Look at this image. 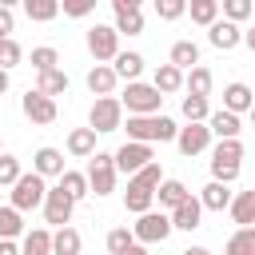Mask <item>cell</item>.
<instances>
[{"instance_id":"6da1fadb","label":"cell","mask_w":255,"mask_h":255,"mask_svg":"<svg viewBox=\"0 0 255 255\" xmlns=\"http://www.w3.org/2000/svg\"><path fill=\"white\" fill-rule=\"evenodd\" d=\"M163 183V167L151 159L147 167H139L135 175H128V191H124V207L131 211V215H143V211H151V203H155V187Z\"/></svg>"},{"instance_id":"7a4b0ae2","label":"cell","mask_w":255,"mask_h":255,"mask_svg":"<svg viewBox=\"0 0 255 255\" xmlns=\"http://www.w3.org/2000/svg\"><path fill=\"white\" fill-rule=\"evenodd\" d=\"M175 139V120L159 116H128V143H167Z\"/></svg>"},{"instance_id":"3957f363","label":"cell","mask_w":255,"mask_h":255,"mask_svg":"<svg viewBox=\"0 0 255 255\" xmlns=\"http://www.w3.org/2000/svg\"><path fill=\"white\" fill-rule=\"evenodd\" d=\"M120 108H128V116H159V108H163V96H159L151 84L135 80V84H128V88H124V96H120Z\"/></svg>"},{"instance_id":"277c9868","label":"cell","mask_w":255,"mask_h":255,"mask_svg":"<svg viewBox=\"0 0 255 255\" xmlns=\"http://www.w3.org/2000/svg\"><path fill=\"white\" fill-rule=\"evenodd\" d=\"M88 195H112L116 191V163H112V151H96L88 155Z\"/></svg>"},{"instance_id":"5b68a950","label":"cell","mask_w":255,"mask_h":255,"mask_svg":"<svg viewBox=\"0 0 255 255\" xmlns=\"http://www.w3.org/2000/svg\"><path fill=\"white\" fill-rule=\"evenodd\" d=\"M44 191H48V183H44L36 171H20V179L12 183V203H8V207L20 211V215H24V211H36V207L44 203Z\"/></svg>"},{"instance_id":"8992f818","label":"cell","mask_w":255,"mask_h":255,"mask_svg":"<svg viewBox=\"0 0 255 255\" xmlns=\"http://www.w3.org/2000/svg\"><path fill=\"white\" fill-rule=\"evenodd\" d=\"M88 128H92L96 135H108V131L124 128V108H120V100H116V96H100V100L92 104V112H88Z\"/></svg>"},{"instance_id":"52a82bcc","label":"cell","mask_w":255,"mask_h":255,"mask_svg":"<svg viewBox=\"0 0 255 255\" xmlns=\"http://www.w3.org/2000/svg\"><path fill=\"white\" fill-rule=\"evenodd\" d=\"M171 235V219H167V211H143L135 223H131V239L139 243V247H147V243H163Z\"/></svg>"},{"instance_id":"ba28073f","label":"cell","mask_w":255,"mask_h":255,"mask_svg":"<svg viewBox=\"0 0 255 255\" xmlns=\"http://www.w3.org/2000/svg\"><path fill=\"white\" fill-rule=\"evenodd\" d=\"M88 52L96 56V64H108L120 56V36L112 24H92L88 28Z\"/></svg>"},{"instance_id":"9c48e42d","label":"cell","mask_w":255,"mask_h":255,"mask_svg":"<svg viewBox=\"0 0 255 255\" xmlns=\"http://www.w3.org/2000/svg\"><path fill=\"white\" fill-rule=\"evenodd\" d=\"M112 12H116V36H139L143 32V8L139 0H112Z\"/></svg>"},{"instance_id":"30bf717a","label":"cell","mask_w":255,"mask_h":255,"mask_svg":"<svg viewBox=\"0 0 255 255\" xmlns=\"http://www.w3.org/2000/svg\"><path fill=\"white\" fill-rule=\"evenodd\" d=\"M155 159V151L147 147V143H124L120 151H112V163H116V175L124 171V175H135L139 167H147Z\"/></svg>"},{"instance_id":"8fae6325","label":"cell","mask_w":255,"mask_h":255,"mask_svg":"<svg viewBox=\"0 0 255 255\" xmlns=\"http://www.w3.org/2000/svg\"><path fill=\"white\" fill-rule=\"evenodd\" d=\"M40 207H44V219H48L52 227H68V223H72V211H76V203H72L60 187H48Z\"/></svg>"},{"instance_id":"7c38bea8","label":"cell","mask_w":255,"mask_h":255,"mask_svg":"<svg viewBox=\"0 0 255 255\" xmlns=\"http://www.w3.org/2000/svg\"><path fill=\"white\" fill-rule=\"evenodd\" d=\"M175 147L191 159V155H199V151H207L211 147V131H207V124H187V128H175Z\"/></svg>"},{"instance_id":"4fadbf2b","label":"cell","mask_w":255,"mask_h":255,"mask_svg":"<svg viewBox=\"0 0 255 255\" xmlns=\"http://www.w3.org/2000/svg\"><path fill=\"white\" fill-rule=\"evenodd\" d=\"M20 108H24V116H28L32 124H56V116H60L56 100H48V96H40V92H32V88L24 92Z\"/></svg>"},{"instance_id":"5bb4252c","label":"cell","mask_w":255,"mask_h":255,"mask_svg":"<svg viewBox=\"0 0 255 255\" xmlns=\"http://www.w3.org/2000/svg\"><path fill=\"white\" fill-rule=\"evenodd\" d=\"M167 219H171V231H195V227L203 223V207H199V199H195V195H187L179 207H171V211H167Z\"/></svg>"},{"instance_id":"9a60e30c","label":"cell","mask_w":255,"mask_h":255,"mask_svg":"<svg viewBox=\"0 0 255 255\" xmlns=\"http://www.w3.org/2000/svg\"><path fill=\"white\" fill-rule=\"evenodd\" d=\"M239 40H243V28H239V24L215 20V24L207 28V44H211V48H219V52H231V48H239Z\"/></svg>"},{"instance_id":"2e32d148","label":"cell","mask_w":255,"mask_h":255,"mask_svg":"<svg viewBox=\"0 0 255 255\" xmlns=\"http://www.w3.org/2000/svg\"><path fill=\"white\" fill-rule=\"evenodd\" d=\"M251 104H255V92L247 88V84H227L223 88V112H231V116H239L243 120V112H251Z\"/></svg>"},{"instance_id":"e0dca14e","label":"cell","mask_w":255,"mask_h":255,"mask_svg":"<svg viewBox=\"0 0 255 255\" xmlns=\"http://www.w3.org/2000/svg\"><path fill=\"white\" fill-rule=\"evenodd\" d=\"M207 131H211V139H239V131H243V120L219 108V112H211V116H207Z\"/></svg>"},{"instance_id":"ac0fdd59","label":"cell","mask_w":255,"mask_h":255,"mask_svg":"<svg viewBox=\"0 0 255 255\" xmlns=\"http://www.w3.org/2000/svg\"><path fill=\"white\" fill-rule=\"evenodd\" d=\"M32 171L40 175V179H48V175H64V151L60 147H36V155H32Z\"/></svg>"},{"instance_id":"d6986e66","label":"cell","mask_w":255,"mask_h":255,"mask_svg":"<svg viewBox=\"0 0 255 255\" xmlns=\"http://www.w3.org/2000/svg\"><path fill=\"white\" fill-rule=\"evenodd\" d=\"M84 80H88V92H92L96 100H100V96H112V92H116V84H120V80H116V72H112V64H96V68H88V76H84Z\"/></svg>"},{"instance_id":"ffe728a7","label":"cell","mask_w":255,"mask_h":255,"mask_svg":"<svg viewBox=\"0 0 255 255\" xmlns=\"http://www.w3.org/2000/svg\"><path fill=\"white\" fill-rule=\"evenodd\" d=\"M167 64H171L175 72H191V68L199 64V44H195V40H175Z\"/></svg>"},{"instance_id":"44dd1931","label":"cell","mask_w":255,"mask_h":255,"mask_svg":"<svg viewBox=\"0 0 255 255\" xmlns=\"http://www.w3.org/2000/svg\"><path fill=\"white\" fill-rule=\"evenodd\" d=\"M231 195H235V191H231L227 183H215V179H211V183H207V187H203L195 199H199V207H203V211H227Z\"/></svg>"},{"instance_id":"7402d4cb","label":"cell","mask_w":255,"mask_h":255,"mask_svg":"<svg viewBox=\"0 0 255 255\" xmlns=\"http://www.w3.org/2000/svg\"><path fill=\"white\" fill-rule=\"evenodd\" d=\"M211 84H215V76H211V68H203V64H195L191 72H183V88H187V96L207 100V96H211Z\"/></svg>"},{"instance_id":"603a6c76","label":"cell","mask_w":255,"mask_h":255,"mask_svg":"<svg viewBox=\"0 0 255 255\" xmlns=\"http://www.w3.org/2000/svg\"><path fill=\"white\" fill-rule=\"evenodd\" d=\"M243 159V139H219L211 147V167H239Z\"/></svg>"},{"instance_id":"cb8c5ba5","label":"cell","mask_w":255,"mask_h":255,"mask_svg":"<svg viewBox=\"0 0 255 255\" xmlns=\"http://www.w3.org/2000/svg\"><path fill=\"white\" fill-rule=\"evenodd\" d=\"M227 211H231V219L239 227H251L255 223V191H235L231 203H227Z\"/></svg>"},{"instance_id":"d4e9b609","label":"cell","mask_w":255,"mask_h":255,"mask_svg":"<svg viewBox=\"0 0 255 255\" xmlns=\"http://www.w3.org/2000/svg\"><path fill=\"white\" fill-rule=\"evenodd\" d=\"M112 72H116V80L135 84V80H139V72H143V56H139V52H120V56L112 60Z\"/></svg>"},{"instance_id":"484cf974","label":"cell","mask_w":255,"mask_h":255,"mask_svg":"<svg viewBox=\"0 0 255 255\" xmlns=\"http://www.w3.org/2000/svg\"><path fill=\"white\" fill-rule=\"evenodd\" d=\"M32 92H40V96H48V100L64 96V92H68V72H60V68H52V72H40Z\"/></svg>"},{"instance_id":"4316f807","label":"cell","mask_w":255,"mask_h":255,"mask_svg":"<svg viewBox=\"0 0 255 255\" xmlns=\"http://www.w3.org/2000/svg\"><path fill=\"white\" fill-rule=\"evenodd\" d=\"M68 155H76V159L96 155V131L92 128H72L68 131Z\"/></svg>"},{"instance_id":"83f0119b","label":"cell","mask_w":255,"mask_h":255,"mask_svg":"<svg viewBox=\"0 0 255 255\" xmlns=\"http://www.w3.org/2000/svg\"><path fill=\"white\" fill-rule=\"evenodd\" d=\"M187 195H191V191H187V183H183V179H163V183L155 187V199H159V207H167V211H171V207H179Z\"/></svg>"},{"instance_id":"f1b7e54d","label":"cell","mask_w":255,"mask_h":255,"mask_svg":"<svg viewBox=\"0 0 255 255\" xmlns=\"http://www.w3.org/2000/svg\"><path fill=\"white\" fill-rule=\"evenodd\" d=\"M20 255H52V231H48V227H32V231H24Z\"/></svg>"},{"instance_id":"f546056e","label":"cell","mask_w":255,"mask_h":255,"mask_svg":"<svg viewBox=\"0 0 255 255\" xmlns=\"http://www.w3.org/2000/svg\"><path fill=\"white\" fill-rule=\"evenodd\" d=\"M80 247H84V239H80L76 227H56L52 231V255H80Z\"/></svg>"},{"instance_id":"4dcf8cb0","label":"cell","mask_w":255,"mask_h":255,"mask_svg":"<svg viewBox=\"0 0 255 255\" xmlns=\"http://www.w3.org/2000/svg\"><path fill=\"white\" fill-rule=\"evenodd\" d=\"M151 88H155L159 96H171V92H179V88H183V72H175L171 64H159V68H155V76H151Z\"/></svg>"},{"instance_id":"1f68e13d","label":"cell","mask_w":255,"mask_h":255,"mask_svg":"<svg viewBox=\"0 0 255 255\" xmlns=\"http://www.w3.org/2000/svg\"><path fill=\"white\" fill-rule=\"evenodd\" d=\"M56 187H60L72 203H80V199L88 195V179H84V171H68V167H64V175H60V183H56Z\"/></svg>"},{"instance_id":"d6a6232c","label":"cell","mask_w":255,"mask_h":255,"mask_svg":"<svg viewBox=\"0 0 255 255\" xmlns=\"http://www.w3.org/2000/svg\"><path fill=\"white\" fill-rule=\"evenodd\" d=\"M24 16L36 20V24H48V20L60 16V4L56 0H24Z\"/></svg>"},{"instance_id":"836d02e7","label":"cell","mask_w":255,"mask_h":255,"mask_svg":"<svg viewBox=\"0 0 255 255\" xmlns=\"http://www.w3.org/2000/svg\"><path fill=\"white\" fill-rule=\"evenodd\" d=\"M183 12H191V20L195 24H203V28H211L215 20H219V0H191Z\"/></svg>"},{"instance_id":"e575fe53","label":"cell","mask_w":255,"mask_h":255,"mask_svg":"<svg viewBox=\"0 0 255 255\" xmlns=\"http://www.w3.org/2000/svg\"><path fill=\"white\" fill-rule=\"evenodd\" d=\"M223 255H255V227H239V231L227 239Z\"/></svg>"},{"instance_id":"d590c367","label":"cell","mask_w":255,"mask_h":255,"mask_svg":"<svg viewBox=\"0 0 255 255\" xmlns=\"http://www.w3.org/2000/svg\"><path fill=\"white\" fill-rule=\"evenodd\" d=\"M179 112H183V120H187V124H207V116H211V104H207V100H199V96H183Z\"/></svg>"},{"instance_id":"8d00e7d4","label":"cell","mask_w":255,"mask_h":255,"mask_svg":"<svg viewBox=\"0 0 255 255\" xmlns=\"http://www.w3.org/2000/svg\"><path fill=\"white\" fill-rule=\"evenodd\" d=\"M219 8H223V20H227V24H243V20L255 12V4H251V0H223Z\"/></svg>"},{"instance_id":"74e56055","label":"cell","mask_w":255,"mask_h":255,"mask_svg":"<svg viewBox=\"0 0 255 255\" xmlns=\"http://www.w3.org/2000/svg\"><path fill=\"white\" fill-rule=\"evenodd\" d=\"M16 235H24V219H20V211L0 207V239H16Z\"/></svg>"},{"instance_id":"f35d334b","label":"cell","mask_w":255,"mask_h":255,"mask_svg":"<svg viewBox=\"0 0 255 255\" xmlns=\"http://www.w3.org/2000/svg\"><path fill=\"white\" fill-rule=\"evenodd\" d=\"M56 64H60V52H56V48H48V44H44V48H32V68H36V76H40V72H52Z\"/></svg>"},{"instance_id":"ab89813d","label":"cell","mask_w":255,"mask_h":255,"mask_svg":"<svg viewBox=\"0 0 255 255\" xmlns=\"http://www.w3.org/2000/svg\"><path fill=\"white\" fill-rule=\"evenodd\" d=\"M20 60H24V48L16 40H0V72H12Z\"/></svg>"},{"instance_id":"60d3db41","label":"cell","mask_w":255,"mask_h":255,"mask_svg":"<svg viewBox=\"0 0 255 255\" xmlns=\"http://www.w3.org/2000/svg\"><path fill=\"white\" fill-rule=\"evenodd\" d=\"M16 179H20V159L8 155V151H0V187H12Z\"/></svg>"},{"instance_id":"b9f144b4","label":"cell","mask_w":255,"mask_h":255,"mask_svg":"<svg viewBox=\"0 0 255 255\" xmlns=\"http://www.w3.org/2000/svg\"><path fill=\"white\" fill-rule=\"evenodd\" d=\"M131 243H135V239H131L128 227H112V231H108V251H112V255H124Z\"/></svg>"},{"instance_id":"7bdbcfd3","label":"cell","mask_w":255,"mask_h":255,"mask_svg":"<svg viewBox=\"0 0 255 255\" xmlns=\"http://www.w3.org/2000/svg\"><path fill=\"white\" fill-rule=\"evenodd\" d=\"M183 8H187L183 0H155V16H159V20H179Z\"/></svg>"},{"instance_id":"ee69618b","label":"cell","mask_w":255,"mask_h":255,"mask_svg":"<svg viewBox=\"0 0 255 255\" xmlns=\"http://www.w3.org/2000/svg\"><path fill=\"white\" fill-rule=\"evenodd\" d=\"M12 28H16L12 4H0V40H12Z\"/></svg>"},{"instance_id":"f6af8a7d","label":"cell","mask_w":255,"mask_h":255,"mask_svg":"<svg viewBox=\"0 0 255 255\" xmlns=\"http://www.w3.org/2000/svg\"><path fill=\"white\" fill-rule=\"evenodd\" d=\"M92 8H96L92 0H68V4H64V16H76V20H80V16H88Z\"/></svg>"},{"instance_id":"bcb514c9","label":"cell","mask_w":255,"mask_h":255,"mask_svg":"<svg viewBox=\"0 0 255 255\" xmlns=\"http://www.w3.org/2000/svg\"><path fill=\"white\" fill-rule=\"evenodd\" d=\"M0 255H20V247H16V239H0Z\"/></svg>"},{"instance_id":"7dc6e473","label":"cell","mask_w":255,"mask_h":255,"mask_svg":"<svg viewBox=\"0 0 255 255\" xmlns=\"http://www.w3.org/2000/svg\"><path fill=\"white\" fill-rule=\"evenodd\" d=\"M179 255H211L207 247H187V251H179Z\"/></svg>"},{"instance_id":"c3c4849f","label":"cell","mask_w":255,"mask_h":255,"mask_svg":"<svg viewBox=\"0 0 255 255\" xmlns=\"http://www.w3.org/2000/svg\"><path fill=\"white\" fill-rule=\"evenodd\" d=\"M124 255H147V247H139V243H131V247H128Z\"/></svg>"},{"instance_id":"681fc988","label":"cell","mask_w":255,"mask_h":255,"mask_svg":"<svg viewBox=\"0 0 255 255\" xmlns=\"http://www.w3.org/2000/svg\"><path fill=\"white\" fill-rule=\"evenodd\" d=\"M8 92V72H0V96Z\"/></svg>"},{"instance_id":"f907efd6","label":"cell","mask_w":255,"mask_h":255,"mask_svg":"<svg viewBox=\"0 0 255 255\" xmlns=\"http://www.w3.org/2000/svg\"><path fill=\"white\" fill-rule=\"evenodd\" d=\"M0 151H4V147H0Z\"/></svg>"}]
</instances>
